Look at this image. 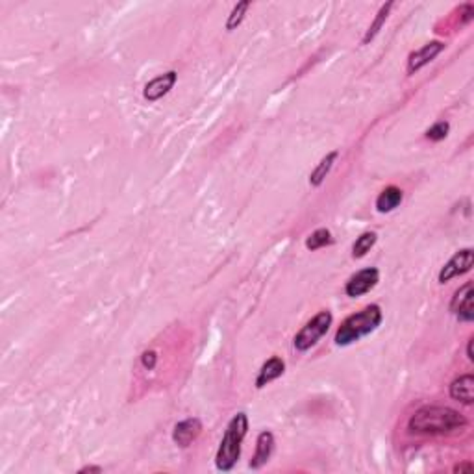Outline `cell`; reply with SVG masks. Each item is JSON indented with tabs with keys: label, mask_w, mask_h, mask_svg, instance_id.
I'll list each match as a JSON object with an SVG mask.
<instances>
[{
	"label": "cell",
	"mask_w": 474,
	"mask_h": 474,
	"mask_svg": "<svg viewBox=\"0 0 474 474\" xmlns=\"http://www.w3.org/2000/svg\"><path fill=\"white\" fill-rule=\"evenodd\" d=\"M467 426V419L459 412L447 406H424L413 413L408 421V430L412 433H450L463 430Z\"/></svg>",
	"instance_id": "6da1fadb"
},
{
	"label": "cell",
	"mask_w": 474,
	"mask_h": 474,
	"mask_svg": "<svg viewBox=\"0 0 474 474\" xmlns=\"http://www.w3.org/2000/svg\"><path fill=\"white\" fill-rule=\"evenodd\" d=\"M246 432H249V417L246 413H235L232 421L225 430V435L220 439L219 449L215 454V467L223 473H228L239 461L241 445L245 441Z\"/></svg>",
	"instance_id": "7a4b0ae2"
},
{
	"label": "cell",
	"mask_w": 474,
	"mask_h": 474,
	"mask_svg": "<svg viewBox=\"0 0 474 474\" xmlns=\"http://www.w3.org/2000/svg\"><path fill=\"white\" fill-rule=\"evenodd\" d=\"M383 313L382 308L378 304H369L363 310L356 311L354 315L347 317L341 322V327L336 331V345L337 347H348L352 343L360 341L363 337L376 330L382 324Z\"/></svg>",
	"instance_id": "3957f363"
},
{
	"label": "cell",
	"mask_w": 474,
	"mask_h": 474,
	"mask_svg": "<svg viewBox=\"0 0 474 474\" xmlns=\"http://www.w3.org/2000/svg\"><path fill=\"white\" fill-rule=\"evenodd\" d=\"M331 322H334V315L328 310L319 311L315 317H311L310 321L296 331L293 345L298 352H306L311 347H315L317 343L321 341L322 336H327V331L330 330Z\"/></svg>",
	"instance_id": "277c9868"
},
{
	"label": "cell",
	"mask_w": 474,
	"mask_h": 474,
	"mask_svg": "<svg viewBox=\"0 0 474 474\" xmlns=\"http://www.w3.org/2000/svg\"><path fill=\"white\" fill-rule=\"evenodd\" d=\"M474 265V250L473 249H461L458 250L456 254L450 258L447 263L443 265V269L439 270L437 280L439 284H447L452 278H458V276L469 272Z\"/></svg>",
	"instance_id": "5b68a950"
},
{
	"label": "cell",
	"mask_w": 474,
	"mask_h": 474,
	"mask_svg": "<svg viewBox=\"0 0 474 474\" xmlns=\"http://www.w3.org/2000/svg\"><path fill=\"white\" fill-rule=\"evenodd\" d=\"M378 282H380V270L376 267H367V269L357 270L356 275L348 278V282L345 284V293L350 298H356V296H362L374 289Z\"/></svg>",
	"instance_id": "8992f818"
},
{
	"label": "cell",
	"mask_w": 474,
	"mask_h": 474,
	"mask_svg": "<svg viewBox=\"0 0 474 474\" xmlns=\"http://www.w3.org/2000/svg\"><path fill=\"white\" fill-rule=\"evenodd\" d=\"M450 311L458 317V321L473 322L474 319L473 282H467L465 286H461L456 293H454L452 302H450Z\"/></svg>",
	"instance_id": "52a82bcc"
},
{
	"label": "cell",
	"mask_w": 474,
	"mask_h": 474,
	"mask_svg": "<svg viewBox=\"0 0 474 474\" xmlns=\"http://www.w3.org/2000/svg\"><path fill=\"white\" fill-rule=\"evenodd\" d=\"M443 51H445L443 41H430L424 46H421L419 51L412 52L408 58V74H415L417 71H421L423 67H426L430 62H433Z\"/></svg>",
	"instance_id": "ba28073f"
},
{
	"label": "cell",
	"mask_w": 474,
	"mask_h": 474,
	"mask_svg": "<svg viewBox=\"0 0 474 474\" xmlns=\"http://www.w3.org/2000/svg\"><path fill=\"white\" fill-rule=\"evenodd\" d=\"M176 80H178V72L176 71H167L164 72V74H159V77L152 78V80L145 86L143 97L147 98L148 103H156V100L164 98L165 95L173 89Z\"/></svg>",
	"instance_id": "9c48e42d"
},
{
	"label": "cell",
	"mask_w": 474,
	"mask_h": 474,
	"mask_svg": "<svg viewBox=\"0 0 474 474\" xmlns=\"http://www.w3.org/2000/svg\"><path fill=\"white\" fill-rule=\"evenodd\" d=\"M200 433H202V423H200V419L197 417H189L184 419V421H180L173 430V441L178 445L180 449H187L189 445L197 441Z\"/></svg>",
	"instance_id": "30bf717a"
},
{
	"label": "cell",
	"mask_w": 474,
	"mask_h": 474,
	"mask_svg": "<svg viewBox=\"0 0 474 474\" xmlns=\"http://www.w3.org/2000/svg\"><path fill=\"white\" fill-rule=\"evenodd\" d=\"M272 452H275V435L272 432L265 430L256 439V452L250 459V469H261L269 461Z\"/></svg>",
	"instance_id": "8fae6325"
},
{
	"label": "cell",
	"mask_w": 474,
	"mask_h": 474,
	"mask_svg": "<svg viewBox=\"0 0 474 474\" xmlns=\"http://www.w3.org/2000/svg\"><path fill=\"white\" fill-rule=\"evenodd\" d=\"M286 372V362L280 356H272L261 365L258 376H256V388L263 389L270 382H275Z\"/></svg>",
	"instance_id": "7c38bea8"
},
{
	"label": "cell",
	"mask_w": 474,
	"mask_h": 474,
	"mask_svg": "<svg viewBox=\"0 0 474 474\" xmlns=\"http://www.w3.org/2000/svg\"><path fill=\"white\" fill-rule=\"evenodd\" d=\"M450 397L458 402L470 406L474 402V376L473 374H461L450 383Z\"/></svg>",
	"instance_id": "4fadbf2b"
},
{
	"label": "cell",
	"mask_w": 474,
	"mask_h": 474,
	"mask_svg": "<svg viewBox=\"0 0 474 474\" xmlns=\"http://www.w3.org/2000/svg\"><path fill=\"white\" fill-rule=\"evenodd\" d=\"M404 193L402 189L397 187V185H389L378 195L376 199V211L378 213H389L393 209H397L398 206L402 204Z\"/></svg>",
	"instance_id": "5bb4252c"
},
{
	"label": "cell",
	"mask_w": 474,
	"mask_h": 474,
	"mask_svg": "<svg viewBox=\"0 0 474 474\" xmlns=\"http://www.w3.org/2000/svg\"><path fill=\"white\" fill-rule=\"evenodd\" d=\"M339 158V152L337 150H334V152L327 154L324 158L317 164V167L311 171L310 174V184L313 185V187H319V185L327 180V176L330 174L331 167H334V164H336V159Z\"/></svg>",
	"instance_id": "9a60e30c"
},
{
	"label": "cell",
	"mask_w": 474,
	"mask_h": 474,
	"mask_svg": "<svg viewBox=\"0 0 474 474\" xmlns=\"http://www.w3.org/2000/svg\"><path fill=\"white\" fill-rule=\"evenodd\" d=\"M378 235L376 232H363L356 241H354V245H352V256L360 260L363 256H367V252H371V249L376 245Z\"/></svg>",
	"instance_id": "2e32d148"
},
{
	"label": "cell",
	"mask_w": 474,
	"mask_h": 474,
	"mask_svg": "<svg viewBox=\"0 0 474 474\" xmlns=\"http://www.w3.org/2000/svg\"><path fill=\"white\" fill-rule=\"evenodd\" d=\"M393 6H395V4H393V2H388V4H383L382 8H380V11H378V13H376V19L372 21V25L369 26L367 34H365V37H363V45H367L369 41H372V39H374V37L378 36V32L382 30L383 22L388 21L389 11H391Z\"/></svg>",
	"instance_id": "e0dca14e"
},
{
	"label": "cell",
	"mask_w": 474,
	"mask_h": 474,
	"mask_svg": "<svg viewBox=\"0 0 474 474\" xmlns=\"http://www.w3.org/2000/svg\"><path fill=\"white\" fill-rule=\"evenodd\" d=\"M334 243V237H331V232L328 228H319L315 230L313 234L306 239V249L308 250H319L322 246H328Z\"/></svg>",
	"instance_id": "ac0fdd59"
},
{
	"label": "cell",
	"mask_w": 474,
	"mask_h": 474,
	"mask_svg": "<svg viewBox=\"0 0 474 474\" xmlns=\"http://www.w3.org/2000/svg\"><path fill=\"white\" fill-rule=\"evenodd\" d=\"M250 8V2H239V4L234 6V10H232V13L228 15V21H226V30H234V28H237V26L243 22V19H245V13L246 10Z\"/></svg>",
	"instance_id": "d6986e66"
},
{
	"label": "cell",
	"mask_w": 474,
	"mask_h": 474,
	"mask_svg": "<svg viewBox=\"0 0 474 474\" xmlns=\"http://www.w3.org/2000/svg\"><path fill=\"white\" fill-rule=\"evenodd\" d=\"M449 132H450V124L447 123V121H439V123H435L432 128L426 130V139L437 143V141H443V139L449 136Z\"/></svg>",
	"instance_id": "ffe728a7"
},
{
	"label": "cell",
	"mask_w": 474,
	"mask_h": 474,
	"mask_svg": "<svg viewBox=\"0 0 474 474\" xmlns=\"http://www.w3.org/2000/svg\"><path fill=\"white\" fill-rule=\"evenodd\" d=\"M158 352L156 350H145L141 354V365H143L147 371H154L156 365H158Z\"/></svg>",
	"instance_id": "44dd1931"
},
{
	"label": "cell",
	"mask_w": 474,
	"mask_h": 474,
	"mask_svg": "<svg viewBox=\"0 0 474 474\" xmlns=\"http://www.w3.org/2000/svg\"><path fill=\"white\" fill-rule=\"evenodd\" d=\"M80 474L84 473H103V467H98V465H87V467H82V469L78 470Z\"/></svg>",
	"instance_id": "7402d4cb"
},
{
	"label": "cell",
	"mask_w": 474,
	"mask_h": 474,
	"mask_svg": "<svg viewBox=\"0 0 474 474\" xmlns=\"http://www.w3.org/2000/svg\"><path fill=\"white\" fill-rule=\"evenodd\" d=\"M474 469V465L470 463V461H467V463H461V465H456V467H454V473H463V470H473Z\"/></svg>",
	"instance_id": "603a6c76"
},
{
	"label": "cell",
	"mask_w": 474,
	"mask_h": 474,
	"mask_svg": "<svg viewBox=\"0 0 474 474\" xmlns=\"http://www.w3.org/2000/svg\"><path fill=\"white\" fill-rule=\"evenodd\" d=\"M473 343H474V337H470L469 343H467V357H469V362H474V356H473Z\"/></svg>",
	"instance_id": "cb8c5ba5"
}]
</instances>
